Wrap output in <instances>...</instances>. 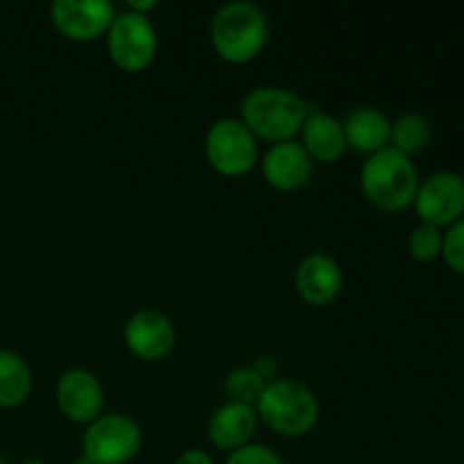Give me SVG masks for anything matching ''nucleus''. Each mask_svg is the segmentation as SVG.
<instances>
[{"mask_svg":"<svg viewBox=\"0 0 464 464\" xmlns=\"http://www.w3.org/2000/svg\"><path fill=\"white\" fill-rule=\"evenodd\" d=\"M107 50L111 62L125 72H140L154 62L159 50L157 27L148 14L122 9L107 30Z\"/></svg>","mask_w":464,"mask_h":464,"instance_id":"7","label":"nucleus"},{"mask_svg":"<svg viewBox=\"0 0 464 464\" xmlns=\"http://www.w3.org/2000/svg\"><path fill=\"white\" fill-rule=\"evenodd\" d=\"M225 464H284L279 453L266 444L249 442L247 447H240L229 453Z\"/></svg>","mask_w":464,"mask_h":464,"instance_id":"22","label":"nucleus"},{"mask_svg":"<svg viewBox=\"0 0 464 464\" xmlns=\"http://www.w3.org/2000/svg\"><path fill=\"white\" fill-rule=\"evenodd\" d=\"M343 267L331 254L311 252L299 261L295 270L297 295L311 306H326L343 290Z\"/></svg>","mask_w":464,"mask_h":464,"instance_id":"13","label":"nucleus"},{"mask_svg":"<svg viewBox=\"0 0 464 464\" xmlns=\"http://www.w3.org/2000/svg\"><path fill=\"white\" fill-rule=\"evenodd\" d=\"M308 116V102L285 86H256L240 102V121L256 139L284 143L293 140Z\"/></svg>","mask_w":464,"mask_h":464,"instance_id":"1","label":"nucleus"},{"mask_svg":"<svg viewBox=\"0 0 464 464\" xmlns=\"http://www.w3.org/2000/svg\"><path fill=\"white\" fill-rule=\"evenodd\" d=\"M442 258L453 272L464 275V218L447 227L442 240Z\"/></svg>","mask_w":464,"mask_h":464,"instance_id":"21","label":"nucleus"},{"mask_svg":"<svg viewBox=\"0 0 464 464\" xmlns=\"http://www.w3.org/2000/svg\"><path fill=\"white\" fill-rule=\"evenodd\" d=\"M442 240L444 231L438 229L433 225H426V222H420L415 229L408 236V252L415 261L420 263H430L435 258L442 256Z\"/></svg>","mask_w":464,"mask_h":464,"instance_id":"20","label":"nucleus"},{"mask_svg":"<svg viewBox=\"0 0 464 464\" xmlns=\"http://www.w3.org/2000/svg\"><path fill=\"white\" fill-rule=\"evenodd\" d=\"M57 406L66 420L89 426L104 411V388L98 376L84 367H71L57 379Z\"/></svg>","mask_w":464,"mask_h":464,"instance_id":"11","label":"nucleus"},{"mask_svg":"<svg viewBox=\"0 0 464 464\" xmlns=\"http://www.w3.org/2000/svg\"><path fill=\"white\" fill-rule=\"evenodd\" d=\"M0 464H7V462H5V458H3V456H0Z\"/></svg>","mask_w":464,"mask_h":464,"instance_id":"26","label":"nucleus"},{"mask_svg":"<svg viewBox=\"0 0 464 464\" xmlns=\"http://www.w3.org/2000/svg\"><path fill=\"white\" fill-rule=\"evenodd\" d=\"M302 145L311 154L313 161L334 163L347 152L343 121L322 109H308V116L302 127Z\"/></svg>","mask_w":464,"mask_h":464,"instance_id":"15","label":"nucleus"},{"mask_svg":"<svg viewBox=\"0 0 464 464\" xmlns=\"http://www.w3.org/2000/svg\"><path fill=\"white\" fill-rule=\"evenodd\" d=\"M127 349L136 358L148 362L163 361L170 356L177 344V329L170 317L157 308H140L131 313L122 329Z\"/></svg>","mask_w":464,"mask_h":464,"instance_id":"10","label":"nucleus"},{"mask_svg":"<svg viewBox=\"0 0 464 464\" xmlns=\"http://www.w3.org/2000/svg\"><path fill=\"white\" fill-rule=\"evenodd\" d=\"M258 415L254 406L227 401L218 408L208 420V440L222 451H236L247 447L256 433Z\"/></svg>","mask_w":464,"mask_h":464,"instance_id":"14","label":"nucleus"},{"mask_svg":"<svg viewBox=\"0 0 464 464\" xmlns=\"http://www.w3.org/2000/svg\"><path fill=\"white\" fill-rule=\"evenodd\" d=\"M143 447L139 421L122 412H107L86 426L82 435V458L89 464H127Z\"/></svg>","mask_w":464,"mask_h":464,"instance_id":"5","label":"nucleus"},{"mask_svg":"<svg viewBox=\"0 0 464 464\" xmlns=\"http://www.w3.org/2000/svg\"><path fill=\"white\" fill-rule=\"evenodd\" d=\"M18 464H48V462H44V460H36V458H32V460H23V462H18Z\"/></svg>","mask_w":464,"mask_h":464,"instance_id":"25","label":"nucleus"},{"mask_svg":"<svg viewBox=\"0 0 464 464\" xmlns=\"http://www.w3.org/2000/svg\"><path fill=\"white\" fill-rule=\"evenodd\" d=\"M32 394V370L21 353L0 349V408H21Z\"/></svg>","mask_w":464,"mask_h":464,"instance_id":"17","label":"nucleus"},{"mask_svg":"<svg viewBox=\"0 0 464 464\" xmlns=\"http://www.w3.org/2000/svg\"><path fill=\"white\" fill-rule=\"evenodd\" d=\"M430 140V122L429 118L417 111L401 113L392 122V136H390V148L406 157H415L429 145Z\"/></svg>","mask_w":464,"mask_h":464,"instance_id":"18","label":"nucleus"},{"mask_svg":"<svg viewBox=\"0 0 464 464\" xmlns=\"http://www.w3.org/2000/svg\"><path fill=\"white\" fill-rule=\"evenodd\" d=\"M343 130L347 148L372 157V154L390 148L392 121L376 107H356L344 116Z\"/></svg>","mask_w":464,"mask_h":464,"instance_id":"16","label":"nucleus"},{"mask_svg":"<svg viewBox=\"0 0 464 464\" xmlns=\"http://www.w3.org/2000/svg\"><path fill=\"white\" fill-rule=\"evenodd\" d=\"M175 464H216L213 462L211 453H207L204 449H186L184 453H179Z\"/></svg>","mask_w":464,"mask_h":464,"instance_id":"23","label":"nucleus"},{"mask_svg":"<svg viewBox=\"0 0 464 464\" xmlns=\"http://www.w3.org/2000/svg\"><path fill=\"white\" fill-rule=\"evenodd\" d=\"M412 207L426 225L451 227L464 218V177L453 170L433 172L420 181Z\"/></svg>","mask_w":464,"mask_h":464,"instance_id":"8","label":"nucleus"},{"mask_svg":"<svg viewBox=\"0 0 464 464\" xmlns=\"http://www.w3.org/2000/svg\"><path fill=\"white\" fill-rule=\"evenodd\" d=\"M313 166H315V161L299 140H284V143L270 145L261 161V170L267 184L276 190H284V193L304 188L311 181Z\"/></svg>","mask_w":464,"mask_h":464,"instance_id":"12","label":"nucleus"},{"mask_svg":"<svg viewBox=\"0 0 464 464\" xmlns=\"http://www.w3.org/2000/svg\"><path fill=\"white\" fill-rule=\"evenodd\" d=\"M361 188L381 211H403L415 202L420 177L411 157L394 148H385L362 163Z\"/></svg>","mask_w":464,"mask_h":464,"instance_id":"4","label":"nucleus"},{"mask_svg":"<svg viewBox=\"0 0 464 464\" xmlns=\"http://www.w3.org/2000/svg\"><path fill=\"white\" fill-rule=\"evenodd\" d=\"M266 385L267 381L252 365L236 367L225 376V392L229 401L245 403V406H256Z\"/></svg>","mask_w":464,"mask_h":464,"instance_id":"19","label":"nucleus"},{"mask_svg":"<svg viewBox=\"0 0 464 464\" xmlns=\"http://www.w3.org/2000/svg\"><path fill=\"white\" fill-rule=\"evenodd\" d=\"M204 154L218 175L243 177L258 163V139L240 118H220L207 130Z\"/></svg>","mask_w":464,"mask_h":464,"instance_id":"6","label":"nucleus"},{"mask_svg":"<svg viewBox=\"0 0 464 464\" xmlns=\"http://www.w3.org/2000/svg\"><path fill=\"white\" fill-rule=\"evenodd\" d=\"M267 14L249 0L227 3L213 14L211 44L229 63H247L261 54L267 44Z\"/></svg>","mask_w":464,"mask_h":464,"instance_id":"2","label":"nucleus"},{"mask_svg":"<svg viewBox=\"0 0 464 464\" xmlns=\"http://www.w3.org/2000/svg\"><path fill=\"white\" fill-rule=\"evenodd\" d=\"M116 14L109 0H57L50 7V21L68 41H95L107 34Z\"/></svg>","mask_w":464,"mask_h":464,"instance_id":"9","label":"nucleus"},{"mask_svg":"<svg viewBox=\"0 0 464 464\" xmlns=\"http://www.w3.org/2000/svg\"><path fill=\"white\" fill-rule=\"evenodd\" d=\"M254 411L267 429L285 438L311 433L320 420V401L315 392L297 379L270 381Z\"/></svg>","mask_w":464,"mask_h":464,"instance_id":"3","label":"nucleus"},{"mask_svg":"<svg viewBox=\"0 0 464 464\" xmlns=\"http://www.w3.org/2000/svg\"><path fill=\"white\" fill-rule=\"evenodd\" d=\"M157 7V3L154 0H143V3H139V0H131L130 5H127V9H131V12H139V14H148L150 9Z\"/></svg>","mask_w":464,"mask_h":464,"instance_id":"24","label":"nucleus"}]
</instances>
